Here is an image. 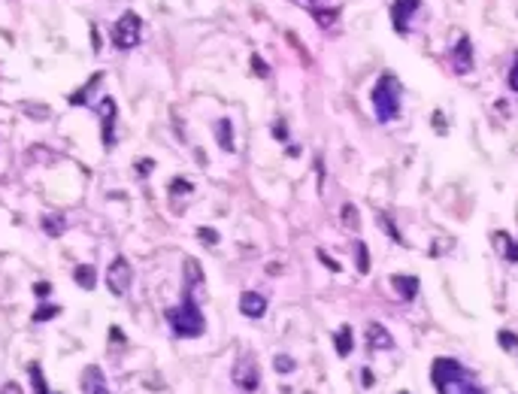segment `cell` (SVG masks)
I'll return each mask as SVG.
<instances>
[{
    "instance_id": "12",
    "label": "cell",
    "mask_w": 518,
    "mask_h": 394,
    "mask_svg": "<svg viewBox=\"0 0 518 394\" xmlns=\"http://www.w3.org/2000/svg\"><path fill=\"white\" fill-rule=\"evenodd\" d=\"M367 343H370V349H376V352H388V349H394V337H391V331H388V328H382L379 321H373V325H367Z\"/></svg>"
},
{
    "instance_id": "36",
    "label": "cell",
    "mask_w": 518,
    "mask_h": 394,
    "mask_svg": "<svg viewBox=\"0 0 518 394\" xmlns=\"http://www.w3.org/2000/svg\"><path fill=\"white\" fill-rule=\"evenodd\" d=\"M109 337H113V343H118V346H125V333H121V328H109Z\"/></svg>"
},
{
    "instance_id": "24",
    "label": "cell",
    "mask_w": 518,
    "mask_h": 394,
    "mask_svg": "<svg viewBox=\"0 0 518 394\" xmlns=\"http://www.w3.org/2000/svg\"><path fill=\"white\" fill-rule=\"evenodd\" d=\"M312 16H316V22L321 27H331L333 22H337V9H312Z\"/></svg>"
},
{
    "instance_id": "40",
    "label": "cell",
    "mask_w": 518,
    "mask_h": 394,
    "mask_svg": "<svg viewBox=\"0 0 518 394\" xmlns=\"http://www.w3.org/2000/svg\"><path fill=\"white\" fill-rule=\"evenodd\" d=\"M400 394H406V391H400Z\"/></svg>"
},
{
    "instance_id": "33",
    "label": "cell",
    "mask_w": 518,
    "mask_h": 394,
    "mask_svg": "<svg viewBox=\"0 0 518 394\" xmlns=\"http://www.w3.org/2000/svg\"><path fill=\"white\" fill-rule=\"evenodd\" d=\"M319 261H321V264H324V267H328V270H333V273H340V270H343V267H340V261H333V258H328V255H324V252H319Z\"/></svg>"
},
{
    "instance_id": "23",
    "label": "cell",
    "mask_w": 518,
    "mask_h": 394,
    "mask_svg": "<svg viewBox=\"0 0 518 394\" xmlns=\"http://www.w3.org/2000/svg\"><path fill=\"white\" fill-rule=\"evenodd\" d=\"M497 343H500V349H503V352H515V349H518V333H512V331H500V333H497Z\"/></svg>"
},
{
    "instance_id": "8",
    "label": "cell",
    "mask_w": 518,
    "mask_h": 394,
    "mask_svg": "<svg viewBox=\"0 0 518 394\" xmlns=\"http://www.w3.org/2000/svg\"><path fill=\"white\" fill-rule=\"evenodd\" d=\"M419 6H421V0H394L391 4V25L400 37L409 34V22H412V16L419 13Z\"/></svg>"
},
{
    "instance_id": "15",
    "label": "cell",
    "mask_w": 518,
    "mask_h": 394,
    "mask_svg": "<svg viewBox=\"0 0 518 394\" xmlns=\"http://www.w3.org/2000/svg\"><path fill=\"white\" fill-rule=\"evenodd\" d=\"M216 140L225 152H233V121L230 118H218L216 121Z\"/></svg>"
},
{
    "instance_id": "26",
    "label": "cell",
    "mask_w": 518,
    "mask_h": 394,
    "mask_svg": "<svg viewBox=\"0 0 518 394\" xmlns=\"http://www.w3.org/2000/svg\"><path fill=\"white\" fill-rule=\"evenodd\" d=\"M273 367H276V373H294L297 370V364H294V358H288V355H276Z\"/></svg>"
},
{
    "instance_id": "21",
    "label": "cell",
    "mask_w": 518,
    "mask_h": 394,
    "mask_svg": "<svg viewBox=\"0 0 518 394\" xmlns=\"http://www.w3.org/2000/svg\"><path fill=\"white\" fill-rule=\"evenodd\" d=\"M343 228L345 230H358L361 228V216H358V207H354V204L343 207Z\"/></svg>"
},
{
    "instance_id": "4",
    "label": "cell",
    "mask_w": 518,
    "mask_h": 394,
    "mask_svg": "<svg viewBox=\"0 0 518 394\" xmlns=\"http://www.w3.org/2000/svg\"><path fill=\"white\" fill-rule=\"evenodd\" d=\"M140 37H143V18L137 13H121L118 22L113 25V46L121 52H130V49L140 46Z\"/></svg>"
},
{
    "instance_id": "34",
    "label": "cell",
    "mask_w": 518,
    "mask_h": 394,
    "mask_svg": "<svg viewBox=\"0 0 518 394\" xmlns=\"http://www.w3.org/2000/svg\"><path fill=\"white\" fill-rule=\"evenodd\" d=\"M34 295H37L39 300H43V297L52 295V285H49V282H37V285H34Z\"/></svg>"
},
{
    "instance_id": "37",
    "label": "cell",
    "mask_w": 518,
    "mask_h": 394,
    "mask_svg": "<svg viewBox=\"0 0 518 394\" xmlns=\"http://www.w3.org/2000/svg\"><path fill=\"white\" fill-rule=\"evenodd\" d=\"M0 394H22V388H18L16 382H6V386H4V391H0Z\"/></svg>"
},
{
    "instance_id": "28",
    "label": "cell",
    "mask_w": 518,
    "mask_h": 394,
    "mask_svg": "<svg viewBox=\"0 0 518 394\" xmlns=\"http://www.w3.org/2000/svg\"><path fill=\"white\" fill-rule=\"evenodd\" d=\"M197 237L203 240V246H216V242L221 240V237H218V230H212V228H200V230H197Z\"/></svg>"
},
{
    "instance_id": "20",
    "label": "cell",
    "mask_w": 518,
    "mask_h": 394,
    "mask_svg": "<svg viewBox=\"0 0 518 394\" xmlns=\"http://www.w3.org/2000/svg\"><path fill=\"white\" fill-rule=\"evenodd\" d=\"M27 376H30V382H34V394H49V382L43 376V370H39V364H30Z\"/></svg>"
},
{
    "instance_id": "2",
    "label": "cell",
    "mask_w": 518,
    "mask_h": 394,
    "mask_svg": "<svg viewBox=\"0 0 518 394\" xmlns=\"http://www.w3.org/2000/svg\"><path fill=\"white\" fill-rule=\"evenodd\" d=\"M164 316H167L170 331L176 333V337H182V340H195V337H200V333L206 331V319H203V312H200L197 295H195V291H188V288H182V303H179V307H170Z\"/></svg>"
},
{
    "instance_id": "9",
    "label": "cell",
    "mask_w": 518,
    "mask_h": 394,
    "mask_svg": "<svg viewBox=\"0 0 518 394\" xmlns=\"http://www.w3.org/2000/svg\"><path fill=\"white\" fill-rule=\"evenodd\" d=\"M452 64H455V73H461V76L473 70V43H470V37H461L458 46L452 49Z\"/></svg>"
},
{
    "instance_id": "1",
    "label": "cell",
    "mask_w": 518,
    "mask_h": 394,
    "mask_svg": "<svg viewBox=\"0 0 518 394\" xmlns=\"http://www.w3.org/2000/svg\"><path fill=\"white\" fill-rule=\"evenodd\" d=\"M431 379L436 394H485L473 373L455 358H436L431 364Z\"/></svg>"
},
{
    "instance_id": "17",
    "label": "cell",
    "mask_w": 518,
    "mask_h": 394,
    "mask_svg": "<svg viewBox=\"0 0 518 394\" xmlns=\"http://www.w3.org/2000/svg\"><path fill=\"white\" fill-rule=\"evenodd\" d=\"M73 279H76V285L85 288V291H94V285H97V273H94V267H91V264H79L73 270Z\"/></svg>"
},
{
    "instance_id": "13",
    "label": "cell",
    "mask_w": 518,
    "mask_h": 394,
    "mask_svg": "<svg viewBox=\"0 0 518 394\" xmlns=\"http://www.w3.org/2000/svg\"><path fill=\"white\" fill-rule=\"evenodd\" d=\"M494 240V249L500 252V255L506 258V261H512V264H518V242L506 234V230H497V234L491 237Z\"/></svg>"
},
{
    "instance_id": "11",
    "label": "cell",
    "mask_w": 518,
    "mask_h": 394,
    "mask_svg": "<svg viewBox=\"0 0 518 394\" xmlns=\"http://www.w3.org/2000/svg\"><path fill=\"white\" fill-rule=\"evenodd\" d=\"M82 394H113L106 386L104 370H100L97 364H91V367H85V373H82Z\"/></svg>"
},
{
    "instance_id": "27",
    "label": "cell",
    "mask_w": 518,
    "mask_h": 394,
    "mask_svg": "<svg viewBox=\"0 0 518 394\" xmlns=\"http://www.w3.org/2000/svg\"><path fill=\"white\" fill-rule=\"evenodd\" d=\"M252 70H255V76H261V79L270 76V64L261 55H252Z\"/></svg>"
},
{
    "instance_id": "16",
    "label": "cell",
    "mask_w": 518,
    "mask_h": 394,
    "mask_svg": "<svg viewBox=\"0 0 518 394\" xmlns=\"http://www.w3.org/2000/svg\"><path fill=\"white\" fill-rule=\"evenodd\" d=\"M100 82H104V73H94V76H91L82 88L70 94V104H73V106H85V104H88V94H91V91H94Z\"/></svg>"
},
{
    "instance_id": "18",
    "label": "cell",
    "mask_w": 518,
    "mask_h": 394,
    "mask_svg": "<svg viewBox=\"0 0 518 394\" xmlns=\"http://www.w3.org/2000/svg\"><path fill=\"white\" fill-rule=\"evenodd\" d=\"M333 340H337V355H340V358H349V355H352V349H354L352 328H349V325H343V328L337 331V337H333Z\"/></svg>"
},
{
    "instance_id": "7",
    "label": "cell",
    "mask_w": 518,
    "mask_h": 394,
    "mask_svg": "<svg viewBox=\"0 0 518 394\" xmlns=\"http://www.w3.org/2000/svg\"><path fill=\"white\" fill-rule=\"evenodd\" d=\"M97 113H100V137H104V149H113L116 146V116H118L116 100L100 97Z\"/></svg>"
},
{
    "instance_id": "19",
    "label": "cell",
    "mask_w": 518,
    "mask_h": 394,
    "mask_svg": "<svg viewBox=\"0 0 518 394\" xmlns=\"http://www.w3.org/2000/svg\"><path fill=\"white\" fill-rule=\"evenodd\" d=\"M39 225H43V230H46L49 237H61L67 230L64 216H43V221H39Z\"/></svg>"
},
{
    "instance_id": "31",
    "label": "cell",
    "mask_w": 518,
    "mask_h": 394,
    "mask_svg": "<svg viewBox=\"0 0 518 394\" xmlns=\"http://www.w3.org/2000/svg\"><path fill=\"white\" fill-rule=\"evenodd\" d=\"M170 195H191V182H185V179H173V182H170Z\"/></svg>"
},
{
    "instance_id": "14",
    "label": "cell",
    "mask_w": 518,
    "mask_h": 394,
    "mask_svg": "<svg viewBox=\"0 0 518 394\" xmlns=\"http://www.w3.org/2000/svg\"><path fill=\"white\" fill-rule=\"evenodd\" d=\"M391 285H394V291L403 297V300H415V295H419V288H421V282L415 279V276H391Z\"/></svg>"
},
{
    "instance_id": "32",
    "label": "cell",
    "mask_w": 518,
    "mask_h": 394,
    "mask_svg": "<svg viewBox=\"0 0 518 394\" xmlns=\"http://www.w3.org/2000/svg\"><path fill=\"white\" fill-rule=\"evenodd\" d=\"M273 137H276L279 143H285V140H288V125H285V121H276V125H273Z\"/></svg>"
},
{
    "instance_id": "10",
    "label": "cell",
    "mask_w": 518,
    "mask_h": 394,
    "mask_svg": "<svg viewBox=\"0 0 518 394\" xmlns=\"http://www.w3.org/2000/svg\"><path fill=\"white\" fill-rule=\"evenodd\" d=\"M240 312L246 319H261L267 312V297L261 291H242L240 295Z\"/></svg>"
},
{
    "instance_id": "30",
    "label": "cell",
    "mask_w": 518,
    "mask_h": 394,
    "mask_svg": "<svg viewBox=\"0 0 518 394\" xmlns=\"http://www.w3.org/2000/svg\"><path fill=\"white\" fill-rule=\"evenodd\" d=\"M506 85H510L515 94H518V52H515V58H512V67H510V76H506Z\"/></svg>"
},
{
    "instance_id": "38",
    "label": "cell",
    "mask_w": 518,
    "mask_h": 394,
    "mask_svg": "<svg viewBox=\"0 0 518 394\" xmlns=\"http://www.w3.org/2000/svg\"><path fill=\"white\" fill-rule=\"evenodd\" d=\"M361 379H364V388H373V373H370V370H364Z\"/></svg>"
},
{
    "instance_id": "22",
    "label": "cell",
    "mask_w": 518,
    "mask_h": 394,
    "mask_svg": "<svg viewBox=\"0 0 518 394\" xmlns=\"http://www.w3.org/2000/svg\"><path fill=\"white\" fill-rule=\"evenodd\" d=\"M354 264H358V273H370V252L364 240H358V246H354Z\"/></svg>"
},
{
    "instance_id": "6",
    "label": "cell",
    "mask_w": 518,
    "mask_h": 394,
    "mask_svg": "<svg viewBox=\"0 0 518 394\" xmlns=\"http://www.w3.org/2000/svg\"><path fill=\"white\" fill-rule=\"evenodd\" d=\"M230 379L237 382V388H242L246 394L255 391V388L261 386V370H258L255 358H252V355H242V358L233 361V367H230Z\"/></svg>"
},
{
    "instance_id": "25",
    "label": "cell",
    "mask_w": 518,
    "mask_h": 394,
    "mask_svg": "<svg viewBox=\"0 0 518 394\" xmlns=\"http://www.w3.org/2000/svg\"><path fill=\"white\" fill-rule=\"evenodd\" d=\"M379 228H385V234H388V237H391L394 242H400V246H403V237L397 234V228H394V221H391L388 216H385V212L379 216Z\"/></svg>"
},
{
    "instance_id": "39",
    "label": "cell",
    "mask_w": 518,
    "mask_h": 394,
    "mask_svg": "<svg viewBox=\"0 0 518 394\" xmlns=\"http://www.w3.org/2000/svg\"><path fill=\"white\" fill-rule=\"evenodd\" d=\"M433 121H436V130H445V125H443V113H436V116H433Z\"/></svg>"
},
{
    "instance_id": "29",
    "label": "cell",
    "mask_w": 518,
    "mask_h": 394,
    "mask_svg": "<svg viewBox=\"0 0 518 394\" xmlns=\"http://www.w3.org/2000/svg\"><path fill=\"white\" fill-rule=\"evenodd\" d=\"M58 312H61V307H39L34 312V321H49V319H55Z\"/></svg>"
},
{
    "instance_id": "35",
    "label": "cell",
    "mask_w": 518,
    "mask_h": 394,
    "mask_svg": "<svg viewBox=\"0 0 518 394\" xmlns=\"http://www.w3.org/2000/svg\"><path fill=\"white\" fill-rule=\"evenodd\" d=\"M152 167H155V161H137V176H149L152 173Z\"/></svg>"
},
{
    "instance_id": "5",
    "label": "cell",
    "mask_w": 518,
    "mask_h": 394,
    "mask_svg": "<svg viewBox=\"0 0 518 394\" xmlns=\"http://www.w3.org/2000/svg\"><path fill=\"white\" fill-rule=\"evenodd\" d=\"M130 282H134V267H130V261L125 255L113 258V264H109V270H106V288L113 291L116 297H125Z\"/></svg>"
},
{
    "instance_id": "3",
    "label": "cell",
    "mask_w": 518,
    "mask_h": 394,
    "mask_svg": "<svg viewBox=\"0 0 518 394\" xmlns=\"http://www.w3.org/2000/svg\"><path fill=\"white\" fill-rule=\"evenodd\" d=\"M373 109H376V118L382 121H394L400 116V97H403V85L400 79L394 73H382L379 79H376L373 85Z\"/></svg>"
}]
</instances>
